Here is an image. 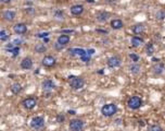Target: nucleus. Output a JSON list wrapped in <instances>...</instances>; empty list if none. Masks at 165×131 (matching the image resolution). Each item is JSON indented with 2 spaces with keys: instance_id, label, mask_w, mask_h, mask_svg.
<instances>
[{
  "instance_id": "f257e3e1",
  "label": "nucleus",
  "mask_w": 165,
  "mask_h": 131,
  "mask_svg": "<svg viewBox=\"0 0 165 131\" xmlns=\"http://www.w3.org/2000/svg\"><path fill=\"white\" fill-rule=\"evenodd\" d=\"M117 113V106L114 103H109L101 107V114L104 117H112Z\"/></svg>"
},
{
  "instance_id": "f03ea898",
  "label": "nucleus",
  "mask_w": 165,
  "mask_h": 131,
  "mask_svg": "<svg viewBox=\"0 0 165 131\" xmlns=\"http://www.w3.org/2000/svg\"><path fill=\"white\" fill-rule=\"evenodd\" d=\"M67 79H69V86L73 90H80L85 84L84 79L80 78V77H77V75H69Z\"/></svg>"
},
{
  "instance_id": "7ed1b4c3",
  "label": "nucleus",
  "mask_w": 165,
  "mask_h": 131,
  "mask_svg": "<svg viewBox=\"0 0 165 131\" xmlns=\"http://www.w3.org/2000/svg\"><path fill=\"white\" fill-rule=\"evenodd\" d=\"M127 106L133 110H137L142 106V100L139 96H130L127 100Z\"/></svg>"
},
{
  "instance_id": "20e7f679",
  "label": "nucleus",
  "mask_w": 165,
  "mask_h": 131,
  "mask_svg": "<svg viewBox=\"0 0 165 131\" xmlns=\"http://www.w3.org/2000/svg\"><path fill=\"white\" fill-rule=\"evenodd\" d=\"M69 131H82L84 130V121L82 119H72L69 125Z\"/></svg>"
},
{
  "instance_id": "39448f33",
  "label": "nucleus",
  "mask_w": 165,
  "mask_h": 131,
  "mask_svg": "<svg viewBox=\"0 0 165 131\" xmlns=\"http://www.w3.org/2000/svg\"><path fill=\"white\" fill-rule=\"evenodd\" d=\"M21 105L25 109H27V110H32V109H34L36 107L37 100L35 97H27V98H24V100H22Z\"/></svg>"
},
{
  "instance_id": "423d86ee",
  "label": "nucleus",
  "mask_w": 165,
  "mask_h": 131,
  "mask_svg": "<svg viewBox=\"0 0 165 131\" xmlns=\"http://www.w3.org/2000/svg\"><path fill=\"white\" fill-rule=\"evenodd\" d=\"M43 126H45V119L40 116L34 117L30 120V127L35 130H40L43 128Z\"/></svg>"
},
{
  "instance_id": "0eeeda50",
  "label": "nucleus",
  "mask_w": 165,
  "mask_h": 131,
  "mask_svg": "<svg viewBox=\"0 0 165 131\" xmlns=\"http://www.w3.org/2000/svg\"><path fill=\"white\" fill-rule=\"evenodd\" d=\"M122 63V59L120 56H112L110 57L107 61V65H108L109 68H117V67H120Z\"/></svg>"
},
{
  "instance_id": "6e6552de",
  "label": "nucleus",
  "mask_w": 165,
  "mask_h": 131,
  "mask_svg": "<svg viewBox=\"0 0 165 131\" xmlns=\"http://www.w3.org/2000/svg\"><path fill=\"white\" fill-rule=\"evenodd\" d=\"M56 63V58L53 56H45L43 58V60H41V65L43 67H46V68H52V67H54Z\"/></svg>"
},
{
  "instance_id": "1a4fd4ad",
  "label": "nucleus",
  "mask_w": 165,
  "mask_h": 131,
  "mask_svg": "<svg viewBox=\"0 0 165 131\" xmlns=\"http://www.w3.org/2000/svg\"><path fill=\"white\" fill-rule=\"evenodd\" d=\"M13 32L17 35H23L27 32V25L25 23H16L13 26Z\"/></svg>"
},
{
  "instance_id": "9d476101",
  "label": "nucleus",
  "mask_w": 165,
  "mask_h": 131,
  "mask_svg": "<svg viewBox=\"0 0 165 131\" xmlns=\"http://www.w3.org/2000/svg\"><path fill=\"white\" fill-rule=\"evenodd\" d=\"M41 87H43V90L45 92H50L56 87V84L50 79H46L41 82Z\"/></svg>"
},
{
  "instance_id": "9b49d317",
  "label": "nucleus",
  "mask_w": 165,
  "mask_h": 131,
  "mask_svg": "<svg viewBox=\"0 0 165 131\" xmlns=\"http://www.w3.org/2000/svg\"><path fill=\"white\" fill-rule=\"evenodd\" d=\"M84 6L82 4H74L72 6L71 8H69V12L72 15H75V17H78V15H80L82 14L84 12Z\"/></svg>"
},
{
  "instance_id": "f8f14e48",
  "label": "nucleus",
  "mask_w": 165,
  "mask_h": 131,
  "mask_svg": "<svg viewBox=\"0 0 165 131\" xmlns=\"http://www.w3.org/2000/svg\"><path fill=\"white\" fill-rule=\"evenodd\" d=\"M110 17V14L107 11H99V12L96 14V20L100 23H103V22H107Z\"/></svg>"
},
{
  "instance_id": "ddd939ff",
  "label": "nucleus",
  "mask_w": 165,
  "mask_h": 131,
  "mask_svg": "<svg viewBox=\"0 0 165 131\" xmlns=\"http://www.w3.org/2000/svg\"><path fill=\"white\" fill-rule=\"evenodd\" d=\"M21 68L24 70H30L33 68V59L30 57H25L21 61Z\"/></svg>"
},
{
  "instance_id": "4468645a",
  "label": "nucleus",
  "mask_w": 165,
  "mask_h": 131,
  "mask_svg": "<svg viewBox=\"0 0 165 131\" xmlns=\"http://www.w3.org/2000/svg\"><path fill=\"white\" fill-rule=\"evenodd\" d=\"M144 43V40H143L142 37H140V36H137V35H135L131 37L130 39V44H131V46L134 48H138L140 47L142 44Z\"/></svg>"
},
{
  "instance_id": "2eb2a0df",
  "label": "nucleus",
  "mask_w": 165,
  "mask_h": 131,
  "mask_svg": "<svg viewBox=\"0 0 165 131\" xmlns=\"http://www.w3.org/2000/svg\"><path fill=\"white\" fill-rule=\"evenodd\" d=\"M2 17H3V19L6 21L12 22L13 20L15 19V12H14L13 10H6V11H3V13H2Z\"/></svg>"
},
{
  "instance_id": "dca6fc26",
  "label": "nucleus",
  "mask_w": 165,
  "mask_h": 131,
  "mask_svg": "<svg viewBox=\"0 0 165 131\" xmlns=\"http://www.w3.org/2000/svg\"><path fill=\"white\" fill-rule=\"evenodd\" d=\"M123 26H124V23L120 19H113L111 21V27L113 30H121Z\"/></svg>"
},
{
  "instance_id": "f3484780",
  "label": "nucleus",
  "mask_w": 165,
  "mask_h": 131,
  "mask_svg": "<svg viewBox=\"0 0 165 131\" xmlns=\"http://www.w3.org/2000/svg\"><path fill=\"white\" fill-rule=\"evenodd\" d=\"M69 39H71V38H69V35L62 34V35H60L58 38H56V43L61 44V45H63V46H66V45L69 43Z\"/></svg>"
},
{
  "instance_id": "a211bd4d",
  "label": "nucleus",
  "mask_w": 165,
  "mask_h": 131,
  "mask_svg": "<svg viewBox=\"0 0 165 131\" xmlns=\"http://www.w3.org/2000/svg\"><path fill=\"white\" fill-rule=\"evenodd\" d=\"M133 33L136 35H139V34H142L143 32H144V26H143L142 23H137V24H135L133 26Z\"/></svg>"
},
{
  "instance_id": "6ab92c4d",
  "label": "nucleus",
  "mask_w": 165,
  "mask_h": 131,
  "mask_svg": "<svg viewBox=\"0 0 165 131\" xmlns=\"http://www.w3.org/2000/svg\"><path fill=\"white\" fill-rule=\"evenodd\" d=\"M153 72L154 74H157V75H160V74L163 73V71H164V65L163 63H160V62H157V65H154L153 66Z\"/></svg>"
},
{
  "instance_id": "aec40b11",
  "label": "nucleus",
  "mask_w": 165,
  "mask_h": 131,
  "mask_svg": "<svg viewBox=\"0 0 165 131\" xmlns=\"http://www.w3.org/2000/svg\"><path fill=\"white\" fill-rule=\"evenodd\" d=\"M10 90H11V92H12L13 94H20L22 92V85L20 84V83H13L12 85L10 86Z\"/></svg>"
},
{
  "instance_id": "412c9836",
  "label": "nucleus",
  "mask_w": 165,
  "mask_h": 131,
  "mask_svg": "<svg viewBox=\"0 0 165 131\" xmlns=\"http://www.w3.org/2000/svg\"><path fill=\"white\" fill-rule=\"evenodd\" d=\"M7 49H8V50L10 49V52L13 55V57H16L17 55L20 54V47H19V46H14L12 44H11V45H8V46H7Z\"/></svg>"
},
{
  "instance_id": "4be33fe9",
  "label": "nucleus",
  "mask_w": 165,
  "mask_h": 131,
  "mask_svg": "<svg viewBox=\"0 0 165 131\" xmlns=\"http://www.w3.org/2000/svg\"><path fill=\"white\" fill-rule=\"evenodd\" d=\"M129 71L133 74H138L139 72H140V66H139L137 62H133V63L129 66Z\"/></svg>"
},
{
  "instance_id": "5701e85b",
  "label": "nucleus",
  "mask_w": 165,
  "mask_h": 131,
  "mask_svg": "<svg viewBox=\"0 0 165 131\" xmlns=\"http://www.w3.org/2000/svg\"><path fill=\"white\" fill-rule=\"evenodd\" d=\"M34 49L37 54H43V52H47V47H46L43 44H37V45L35 46Z\"/></svg>"
},
{
  "instance_id": "b1692460",
  "label": "nucleus",
  "mask_w": 165,
  "mask_h": 131,
  "mask_svg": "<svg viewBox=\"0 0 165 131\" xmlns=\"http://www.w3.org/2000/svg\"><path fill=\"white\" fill-rule=\"evenodd\" d=\"M146 52H147L148 56H152L153 52H154V46L152 43H148L146 45Z\"/></svg>"
},
{
  "instance_id": "393cba45",
  "label": "nucleus",
  "mask_w": 165,
  "mask_h": 131,
  "mask_svg": "<svg viewBox=\"0 0 165 131\" xmlns=\"http://www.w3.org/2000/svg\"><path fill=\"white\" fill-rule=\"evenodd\" d=\"M8 38H9L8 33L4 30L0 31V40H1V42H6V40H8Z\"/></svg>"
},
{
  "instance_id": "a878e982",
  "label": "nucleus",
  "mask_w": 165,
  "mask_h": 131,
  "mask_svg": "<svg viewBox=\"0 0 165 131\" xmlns=\"http://www.w3.org/2000/svg\"><path fill=\"white\" fill-rule=\"evenodd\" d=\"M155 17H156V19H159V20H164L165 19V11H163V10H159V11L156 12Z\"/></svg>"
},
{
  "instance_id": "bb28decb",
  "label": "nucleus",
  "mask_w": 165,
  "mask_h": 131,
  "mask_svg": "<svg viewBox=\"0 0 165 131\" xmlns=\"http://www.w3.org/2000/svg\"><path fill=\"white\" fill-rule=\"evenodd\" d=\"M150 131H164V129L159 126V125H153L150 128Z\"/></svg>"
},
{
  "instance_id": "cd10ccee",
  "label": "nucleus",
  "mask_w": 165,
  "mask_h": 131,
  "mask_svg": "<svg viewBox=\"0 0 165 131\" xmlns=\"http://www.w3.org/2000/svg\"><path fill=\"white\" fill-rule=\"evenodd\" d=\"M64 120H65V117L63 114H58V115H56V121L59 122V123H62Z\"/></svg>"
},
{
  "instance_id": "c85d7f7f",
  "label": "nucleus",
  "mask_w": 165,
  "mask_h": 131,
  "mask_svg": "<svg viewBox=\"0 0 165 131\" xmlns=\"http://www.w3.org/2000/svg\"><path fill=\"white\" fill-rule=\"evenodd\" d=\"M129 58L131 59V61H134V62H137V61H139V56H138V55H136V54H130Z\"/></svg>"
},
{
  "instance_id": "c756f323",
  "label": "nucleus",
  "mask_w": 165,
  "mask_h": 131,
  "mask_svg": "<svg viewBox=\"0 0 165 131\" xmlns=\"http://www.w3.org/2000/svg\"><path fill=\"white\" fill-rule=\"evenodd\" d=\"M54 14H56V17L58 19H63V17H64V13H63V11H61V10H56Z\"/></svg>"
},
{
  "instance_id": "7c9ffc66",
  "label": "nucleus",
  "mask_w": 165,
  "mask_h": 131,
  "mask_svg": "<svg viewBox=\"0 0 165 131\" xmlns=\"http://www.w3.org/2000/svg\"><path fill=\"white\" fill-rule=\"evenodd\" d=\"M64 47H65V46H63V45H61V44H59V43L54 44V48H56V50H62Z\"/></svg>"
},
{
  "instance_id": "2f4dec72",
  "label": "nucleus",
  "mask_w": 165,
  "mask_h": 131,
  "mask_svg": "<svg viewBox=\"0 0 165 131\" xmlns=\"http://www.w3.org/2000/svg\"><path fill=\"white\" fill-rule=\"evenodd\" d=\"M49 33H41V34H38V37H47Z\"/></svg>"
},
{
  "instance_id": "473e14b6",
  "label": "nucleus",
  "mask_w": 165,
  "mask_h": 131,
  "mask_svg": "<svg viewBox=\"0 0 165 131\" xmlns=\"http://www.w3.org/2000/svg\"><path fill=\"white\" fill-rule=\"evenodd\" d=\"M0 1H1L2 3H10L12 0H0Z\"/></svg>"
},
{
  "instance_id": "72a5a7b5",
  "label": "nucleus",
  "mask_w": 165,
  "mask_h": 131,
  "mask_svg": "<svg viewBox=\"0 0 165 131\" xmlns=\"http://www.w3.org/2000/svg\"><path fill=\"white\" fill-rule=\"evenodd\" d=\"M64 33H73V31H71V30H69V31H63Z\"/></svg>"
},
{
  "instance_id": "f704fd0d",
  "label": "nucleus",
  "mask_w": 165,
  "mask_h": 131,
  "mask_svg": "<svg viewBox=\"0 0 165 131\" xmlns=\"http://www.w3.org/2000/svg\"><path fill=\"white\" fill-rule=\"evenodd\" d=\"M69 113L71 114V115H75V111H73V110H69Z\"/></svg>"
}]
</instances>
